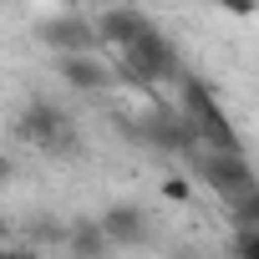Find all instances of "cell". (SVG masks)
<instances>
[{
  "mask_svg": "<svg viewBox=\"0 0 259 259\" xmlns=\"http://www.w3.org/2000/svg\"><path fill=\"white\" fill-rule=\"evenodd\" d=\"M41 41L51 51H97V26L81 21V16H56V21H41Z\"/></svg>",
  "mask_w": 259,
  "mask_h": 259,
  "instance_id": "obj_5",
  "label": "cell"
},
{
  "mask_svg": "<svg viewBox=\"0 0 259 259\" xmlns=\"http://www.w3.org/2000/svg\"><path fill=\"white\" fill-rule=\"evenodd\" d=\"M143 31H153V21L143 16V11H127V6H102V16H97V36L107 41V46H127V41H138Z\"/></svg>",
  "mask_w": 259,
  "mask_h": 259,
  "instance_id": "obj_7",
  "label": "cell"
},
{
  "mask_svg": "<svg viewBox=\"0 0 259 259\" xmlns=\"http://www.w3.org/2000/svg\"><path fill=\"white\" fill-rule=\"evenodd\" d=\"M122 56V76L127 81H138V87H153V81H173V76H183V66H178V51L158 36V31H143L138 41H127V46H117Z\"/></svg>",
  "mask_w": 259,
  "mask_h": 259,
  "instance_id": "obj_1",
  "label": "cell"
},
{
  "mask_svg": "<svg viewBox=\"0 0 259 259\" xmlns=\"http://www.w3.org/2000/svg\"><path fill=\"white\" fill-rule=\"evenodd\" d=\"M71 249H76V254H102V249H107V234H102L97 224H76V234H71Z\"/></svg>",
  "mask_w": 259,
  "mask_h": 259,
  "instance_id": "obj_9",
  "label": "cell"
},
{
  "mask_svg": "<svg viewBox=\"0 0 259 259\" xmlns=\"http://www.w3.org/2000/svg\"><path fill=\"white\" fill-rule=\"evenodd\" d=\"M198 178H203L208 188H219V193H224L229 203L259 188V178L249 173V163H244V153H219V148H213L208 158H198Z\"/></svg>",
  "mask_w": 259,
  "mask_h": 259,
  "instance_id": "obj_2",
  "label": "cell"
},
{
  "mask_svg": "<svg viewBox=\"0 0 259 259\" xmlns=\"http://www.w3.org/2000/svg\"><path fill=\"white\" fill-rule=\"evenodd\" d=\"M234 249H239L244 259H259V224H244L239 239H234Z\"/></svg>",
  "mask_w": 259,
  "mask_h": 259,
  "instance_id": "obj_10",
  "label": "cell"
},
{
  "mask_svg": "<svg viewBox=\"0 0 259 259\" xmlns=\"http://www.w3.org/2000/svg\"><path fill=\"white\" fill-rule=\"evenodd\" d=\"M56 71H61L76 92H107V87H112V71H107L92 51H56Z\"/></svg>",
  "mask_w": 259,
  "mask_h": 259,
  "instance_id": "obj_6",
  "label": "cell"
},
{
  "mask_svg": "<svg viewBox=\"0 0 259 259\" xmlns=\"http://www.w3.org/2000/svg\"><path fill=\"white\" fill-rule=\"evenodd\" d=\"M16 133H21L26 143H36V148H51V153H56V148H61V153L71 148V127H66V117H61L51 102H31V112L21 117Z\"/></svg>",
  "mask_w": 259,
  "mask_h": 259,
  "instance_id": "obj_3",
  "label": "cell"
},
{
  "mask_svg": "<svg viewBox=\"0 0 259 259\" xmlns=\"http://www.w3.org/2000/svg\"><path fill=\"white\" fill-rule=\"evenodd\" d=\"M219 6L234 11V16H249V11H254V0H219Z\"/></svg>",
  "mask_w": 259,
  "mask_h": 259,
  "instance_id": "obj_12",
  "label": "cell"
},
{
  "mask_svg": "<svg viewBox=\"0 0 259 259\" xmlns=\"http://www.w3.org/2000/svg\"><path fill=\"white\" fill-rule=\"evenodd\" d=\"M138 138H148L153 148H168V153H188V148H193V138H198V127H193V117L158 112V117H148V122L138 127Z\"/></svg>",
  "mask_w": 259,
  "mask_h": 259,
  "instance_id": "obj_4",
  "label": "cell"
},
{
  "mask_svg": "<svg viewBox=\"0 0 259 259\" xmlns=\"http://www.w3.org/2000/svg\"><path fill=\"white\" fill-rule=\"evenodd\" d=\"M163 193H168V198H188V183H183V178H168Z\"/></svg>",
  "mask_w": 259,
  "mask_h": 259,
  "instance_id": "obj_11",
  "label": "cell"
},
{
  "mask_svg": "<svg viewBox=\"0 0 259 259\" xmlns=\"http://www.w3.org/2000/svg\"><path fill=\"white\" fill-rule=\"evenodd\" d=\"M87 6H107V0H87Z\"/></svg>",
  "mask_w": 259,
  "mask_h": 259,
  "instance_id": "obj_14",
  "label": "cell"
},
{
  "mask_svg": "<svg viewBox=\"0 0 259 259\" xmlns=\"http://www.w3.org/2000/svg\"><path fill=\"white\" fill-rule=\"evenodd\" d=\"M11 173H16V163H11V158H0V183H11Z\"/></svg>",
  "mask_w": 259,
  "mask_h": 259,
  "instance_id": "obj_13",
  "label": "cell"
},
{
  "mask_svg": "<svg viewBox=\"0 0 259 259\" xmlns=\"http://www.w3.org/2000/svg\"><path fill=\"white\" fill-rule=\"evenodd\" d=\"M102 234L117 239V244H143L148 239V213L143 208H112L102 219Z\"/></svg>",
  "mask_w": 259,
  "mask_h": 259,
  "instance_id": "obj_8",
  "label": "cell"
}]
</instances>
